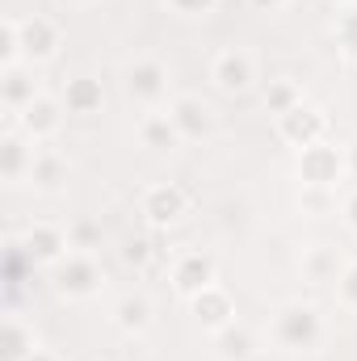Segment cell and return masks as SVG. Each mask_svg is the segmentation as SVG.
<instances>
[{
  "label": "cell",
  "instance_id": "cell-1",
  "mask_svg": "<svg viewBox=\"0 0 357 361\" xmlns=\"http://www.w3.org/2000/svg\"><path fill=\"white\" fill-rule=\"evenodd\" d=\"M324 336H328V324H324L315 302L290 298L269 315V341L282 353H315L324 345Z\"/></svg>",
  "mask_w": 357,
  "mask_h": 361
},
{
  "label": "cell",
  "instance_id": "cell-2",
  "mask_svg": "<svg viewBox=\"0 0 357 361\" xmlns=\"http://www.w3.org/2000/svg\"><path fill=\"white\" fill-rule=\"evenodd\" d=\"M51 281H55V294L68 298V302H89L105 290V269L97 261V252H68L55 269H51Z\"/></svg>",
  "mask_w": 357,
  "mask_h": 361
},
{
  "label": "cell",
  "instance_id": "cell-3",
  "mask_svg": "<svg viewBox=\"0 0 357 361\" xmlns=\"http://www.w3.org/2000/svg\"><path fill=\"white\" fill-rule=\"evenodd\" d=\"M294 173H298V180L307 189H337L341 180L349 177V156H345V147L324 139V143H311V147L298 152Z\"/></svg>",
  "mask_w": 357,
  "mask_h": 361
},
{
  "label": "cell",
  "instance_id": "cell-4",
  "mask_svg": "<svg viewBox=\"0 0 357 361\" xmlns=\"http://www.w3.org/2000/svg\"><path fill=\"white\" fill-rule=\"evenodd\" d=\"M122 89L135 105L143 109H160L169 101V68L156 55H139L122 68Z\"/></svg>",
  "mask_w": 357,
  "mask_h": 361
},
{
  "label": "cell",
  "instance_id": "cell-5",
  "mask_svg": "<svg viewBox=\"0 0 357 361\" xmlns=\"http://www.w3.org/2000/svg\"><path fill=\"white\" fill-rule=\"evenodd\" d=\"M139 210H143V219H147L152 231H169V227H177L181 219H185V210H189V189L181 180H156V185H147L139 193Z\"/></svg>",
  "mask_w": 357,
  "mask_h": 361
},
{
  "label": "cell",
  "instance_id": "cell-6",
  "mask_svg": "<svg viewBox=\"0 0 357 361\" xmlns=\"http://www.w3.org/2000/svg\"><path fill=\"white\" fill-rule=\"evenodd\" d=\"M17 244H21L30 269H55V265L72 252V235H68V227H59V223H30Z\"/></svg>",
  "mask_w": 357,
  "mask_h": 361
},
{
  "label": "cell",
  "instance_id": "cell-7",
  "mask_svg": "<svg viewBox=\"0 0 357 361\" xmlns=\"http://www.w3.org/2000/svg\"><path fill=\"white\" fill-rule=\"evenodd\" d=\"M17 34H21V63H30V68L51 63V59L59 55V47H63L59 21H55V17H42V13L17 17Z\"/></svg>",
  "mask_w": 357,
  "mask_h": 361
},
{
  "label": "cell",
  "instance_id": "cell-8",
  "mask_svg": "<svg viewBox=\"0 0 357 361\" xmlns=\"http://www.w3.org/2000/svg\"><path fill=\"white\" fill-rule=\"evenodd\" d=\"M210 80H214V89L223 92V97H244V92H253V85H257V59H253V51H244V47H223V51L210 59Z\"/></svg>",
  "mask_w": 357,
  "mask_h": 361
},
{
  "label": "cell",
  "instance_id": "cell-9",
  "mask_svg": "<svg viewBox=\"0 0 357 361\" xmlns=\"http://www.w3.org/2000/svg\"><path fill=\"white\" fill-rule=\"evenodd\" d=\"M273 126H277V139H282L286 147L303 152V147H311V143H324V135H328V114H324L320 105L303 101V105H294L290 114L273 118Z\"/></svg>",
  "mask_w": 357,
  "mask_h": 361
},
{
  "label": "cell",
  "instance_id": "cell-10",
  "mask_svg": "<svg viewBox=\"0 0 357 361\" xmlns=\"http://www.w3.org/2000/svg\"><path fill=\"white\" fill-rule=\"evenodd\" d=\"M169 281H173V290H177L181 298L189 302L193 294H202L206 286L219 281V265H214L210 252H202V248H185V252L173 257V265H169Z\"/></svg>",
  "mask_w": 357,
  "mask_h": 361
},
{
  "label": "cell",
  "instance_id": "cell-11",
  "mask_svg": "<svg viewBox=\"0 0 357 361\" xmlns=\"http://www.w3.org/2000/svg\"><path fill=\"white\" fill-rule=\"evenodd\" d=\"M34 156H38V143L21 130V126H4V135H0V177L8 180V185H21V180H30V169H34Z\"/></svg>",
  "mask_w": 357,
  "mask_h": 361
},
{
  "label": "cell",
  "instance_id": "cell-12",
  "mask_svg": "<svg viewBox=\"0 0 357 361\" xmlns=\"http://www.w3.org/2000/svg\"><path fill=\"white\" fill-rule=\"evenodd\" d=\"M189 315H193V324L202 328V332H223L227 324H236V298L214 281V286H206L202 294H193L189 298Z\"/></svg>",
  "mask_w": 357,
  "mask_h": 361
},
{
  "label": "cell",
  "instance_id": "cell-13",
  "mask_svg": "<svg viewBox=\"0 0 357 361\" xmlns=\"http://www.w3.org/2000/svg\"><path fill=\"white\" fill-rule=\"evenodd\" d=\"M38 97H42V85H38V76H34V68H30V63L0 68V105H4L8 122H13L25 105H34Z\"/></svg>",
  "mask_w": 357,
  "mask_h": 361
},
{
  "label": "cell",
  "instance_id": "cell-14",
  "mask_svg": "<svg viewBox=\"0 0 357 361\" xmlns=\"http://www.w3.org/2000/svg\"><path fill=\"white\" fill-rule=\"evenodd\" d=\"M63 114H68V109H63V101H55V97H47V92H42L34 105H25V109L13 118V126H21V130H25V135L42 147V143H51V139L59 135Z\"/></svg>",
  "mask_w": 357,
  "mask_h": 361
},
{
  "label": "cell",
  "instance_id": "cell-15",
  "mask_svg": "<svg viewBox=\"0 0 357 361\" xmlns=\"http://www.w3.org/2000/svg\"><path fill=\"white\" fill-rule=\"evenodd\" d=\"M169 114H173V122H177L181 139L189 143V139H206L210 130H214V114H210V105L202 101V97H193V92H181L169 101Z\"/></svg>",
  "mask_w": 357,
  "mask_h": 361
},
{
  "label": "cell",
  "instance_id": "cell-16",
  "mask_svg": "<svg viewBox=\"0 0 357 361\" xmlns=\"http://www.w3.org/2000/svg\"><path fill=\"white\" fill-rule=\"evenodd\" d=\"M214 357L219 361H257L261 357V336L248 324H227L223 332H214Z\"/></svg>",
  "mask_w": 357,
  "mask_h": 361
},
{
  "label": "cell",
  "instance_id": "cell-17",
  "mask_svg": "<svg viewBox=\"0 0 357 361\" xmlns=\"http://www.w3.org/2000/svg\"><path fill=\"white\" fill-rule=\"evenodd\" d=\"M139 143L147 147V152H177L181 143V130H177V122H173V114L169 109H147L143 118H139Z\"/></svg>",
  "mask_w": 357,
  "mask_h": 361
},
{
  "label": "cell",
  "instance_id": "cell-18",
  "mask_svg": "<svg viewBox=\"0 0 357 361\" xmlns=\"http://www.w3.org/2000/svg\"><path fill=\"white\" fill-rule=\"evenodd\" d=\"M68 173H72V164H68L63 152H55V147H38L34 169H30V185H34L38 193H59V189L68 185Z\"/></svg>",
  "mask_w": 357,
  "mask_h": 361
},
{
  "label": "cell",
  "instance_id": "cell-19",
  "mask_svg": "<svg viewBox=\"0 0 357 361\" xmlns=\"http://www.w3.org/2000/svg\"><path fill=\"white\" fill-rule=\"evenodd\" d=\"M38 349L42 345H38L34 328L21 315H4V328H0V361H30Z\"/></svg>",
  "mask_w": 357,
  "mask_h": 361
},
{
  "label": "cell",
  "instance_id": "cell-20",
  "mask_svg": "<svg viewBox=\"0 0 357 361\" xmlns=\"http://www.w3.org/2000/svg\"><path fill=\"white\" fill-rule=\"evenodd\" d=\"M345 265H349V261H341V252H337L332 244H311V248L303 252V277L315 281V286H337L341 273H345Z\"/></svg>",
  "mask_w": 357,
  "mask_h": 361
},
{
  "label": "cell",
  "instance_id": "cell-21",
  "mask_svg": "<svg viewBox=\"0 0 357 361\" xmlns=\"http://www.w3.org/2000/svg\"><path fill=\"white\" fill-rule=\"evenodd\" d=\"M152 319H156V307H152L147 294H126V298H118V307H114V328H118L122 336H143V332L152 328Z\"/></svg>",
  "mask_w": 357,
  "mask_h": 361
},
{
  "label": "cell",
  "instance_id": "cell-22",
  "mask_svg": "<svg viewBox=\"0 0 357 361\" xmlns=\"http://www.w3.org/2000/svg\"><path fill=\"white\" fill-rule=\"evenodd\" d=\"M101 105H105V89H101L97 76H72V80L63 85V109H68V114L92 118V114H101Z\"/></svg>",
  "mask_w": 357,
  "mask_h": 361
},
{
  "label": "cell",
  "instance_id": "cell-23",
  "mask_svg": "<svg viewBox=\"0 0 357 361\" xmlns=\"http://www.w3.org/2000/svg\"><path fill=\"white\" fill-rule=\"evenodd\" d=\"M307 97H303V89L290 80V76H282V80H269L265 89V109L273 114V118H282V114H290L294 105H303Z\"/></svg>",
  "mask_w": 357,
  "mask_h": 361
},
{
  "label": "cell",
  "instance_id": "cell-24",
  "mask_svg": "<svg viewBox=\"0 0 357 361\" xmlns=\"http://www.w3.org/2000/svg\"><path fill=\"white\" fill-rule=\"evenodd\" d=\"M21 63V34H17V17H0V68Z\"/></svg>",
  "mask_w": 357,
  "mask_h": 361
},
{
  "label": "cell",
  "instance_id": "cell-25",
  "mask_svg": "<svg viewBox=\"0 0 357 361\" xmlns=\"http://www.w3.org/2000/svg\"><path fill=\"white\" fill-rule=\"evenodd\" d=\"M68 235H72V252H97V248H101V227H97L92 219L72 223Z\"/></svg>",
  "mask_w": 357,
  "mask_h": 361
},
{
  "label": "cell",
  "instance_id": "cell-26",
  "mask_svg": "<svg viewBox=\"0 0 357 361\" xmlns=\"http://www.w3.org/2000/svg\"><path fill=\"white\" fill-rule=\"evenodd\" d=\"M337 42H341V51L357 59V4H349L345 13H341V21H337Z\"/></svg>",
  "mask_w": 357,
  "mask_h": 361
},
{
  "label": "cell",
  "instance_id": "cell-27",
  "mask_svg": "<svg viewBox=\"0 0 357 361\" xmlns=\"http://www.w3.org/2000/svg\"><path fill=\"white\" fill-rule=\"evenodd\" d=\"M298 206H303L307 214H328V210L337 206V189H307V185H303Z\"/></svg>",
  "mask_w": 357,
  "mask_h": 361
},
{
  "label": "cell",
  "instance_id": "cell-28",
  "mask_svg": "<svg viewBox=\"0 0 357 361\" xmlns=\"http://www.w3.org/2000/svg\"><path fill=\"white\" fill-rule=\"evenodd\" d=\"M156 240H131L126 248H122V257H126V265H135V269H147L152 261H156Z\"/></svg>",
  "mask_w": 357,
  "mask_h": 361
},
{
  "label": "cell",
  "instance_id": "cell-29",
  "mask_svg": "<svg viewBox=\"0 0 357 361\" xmlns=\"http://www.w3.org/2000/svg\"><path fill=\"white\" fill-rule=\"evenodd\" d=\"M337 294H341V302H345L349 311H357V261H349V265H345L341 281H337Z\"/></svg>",
  "mask_w": 357,
  "mask_h": 361
},
{
  "label": "cell",
  "instance_id": "cell-30",
  "mask_svg": "<svg viewBox=\"0 0 357 361\" xmlns=\"http://www.w3.org/2000/svg\"><path fill=\"white\" fill-rule=\"evenodd\" d=\"M177 17H206V13H214V4L219 0H164Z\"/></svg>",
  "mask_w": 357,
  "mask_h": 361
},
{
  "label": "cell",
  "instance_id": "cell-31",
  "mask_svg": "<svg viewBox=\"0 0 357 361\" xmlns=\"http://www.w3.org/2000/svg\"><path fill=\"white\" fill-rule=\"evenodd\" d=\"M341 219H345V227L357 235V189L345 193V202H341Z\"/></svg>",
  "mask_w": 357,
  "mask_h": 361
},
{
  "label": "cell",
  "instance_id": "cell-32",
  "mask_svg": "<svg viewBox=\"0 0 357 361\" xmlns=\"http://www.w3.org/2000/svg\"><path fill=\"white\" fill-rule=\"evenodd\" d=\"M244 4H248L253 13H282L290 0H244Z\"/></svg>",
  "mask_w": 357,
  "mask_h": 361
},
{
  "label": "cell",
  "instance_id": "cell-33",
  "mask_svg": "<svg viewBox=\"0 0 357 361\" xmlns=\"http://www.w3.org/2000/svg\"><path fill=\"white\" fill-rule=\"evenodd\" d=\"M345 156H349V177L357 180V143H349V147H345Z\"/></svg>",
  "mask_w": 357,
  "mask_h": 361
},
{
  "label": "cell",
  "instance_id": "cell-34",
  "mask_svg": "<svg viewBox=\"0 0 357 361\" xmlns=\"http://www.w3.org/2000/svg\"><path fill=\"white\" fill-rule=\"evenodd\" d=\"M59 4H68V8H92L97 0H59Z\"/></svg>",
  "mask_w": 357,
  "mask_h": 361
},
{
  "label": "cell",
  "instance_id": "cell-35",
  "mask_svg": "<svg viewBox=\"0 0 357 361\" xmlns=\"http://www.w3.org/2000/svg\"><path fill=\"white\" fill-rule=\"evenodd\" d=\"M30 361H59V357H55L51 349H38V353H34V357H30Z\"/></svg>",
  "mask_w": 357,
  "mask_h": 361
}]
</instances>
